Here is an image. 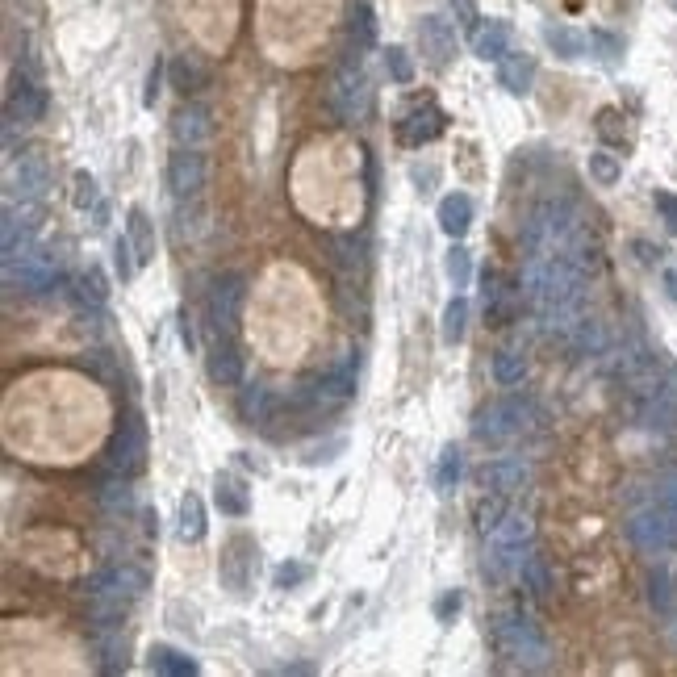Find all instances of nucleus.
<instances>
[{
    "label": "nucleus",
    "instance_id": "1",
    "mask_svg": "<svg viewBox=\"0 0 677 677\" xmlns=\"http://www.w3.org/2000/svg\"><path fill=\"white\" fill-rule=\"evenodd\" d=\"M577 235H581V222H577L573 201H544V205H535V214L523 226V247L527 255H560V251H569Z\"/></svg>",
    "mask_w": 677,
    "mask_h": 677
},
{
    "label": "nucleus",
    "instance_id": "2",
    "mask_svg": "<svg viewBox=\"0 0 677 677\" xmlns=\"http://www.w3.org/2000/svg\"><path fill=\"white\" fill-rule=\"evenodd\" d=\"M494 644L498 652L510 661V665H519V669H544L548 665V640L540 632V623H535L531 615L523 611H506L498 615L494 623Z\"/></svg>",
    "mask_w": 677,
    "mask_h": 677
},
{
    "label": "nucleus",
    "instance_id": "3",
    "mask_svg": "<svg viewBox=\"0 0 677 677\" xmlns=\"http://www.w3.org/2000/svg\"><path fill=\"white\" fill-rule=\"evenodd\" d=\"M356 368H360V352H343V360H335L331 368H322L310 385H301L293 393L297 406L310 410H339L356 398Z\"/></svg>",
    "mask_w": 677,
    "mask_h": 677
},
{
    "label": "nucleus",
    "instance_id": "4",
    "mask_svg": "<svg viewBox=\"0 0 677 677\" xmlns=\"http://www.w3.org/2000/svg\"><path fill=\"white\" fill-rule=\"evenodd\" d=\"M540 418L531 398H519V393H510V398H498L489 402L477 418H473V439L477 443H510L519 439L523 431H531V423Z\"/></svg>",
    "mask_w": 677,
    "mask_h": 677
},
{
    "label": "nucleus",
    "instance_id": "5",
    "mask_svg": "<svg viewBox=\"0 0 677 677\" xmlns=\"http://www.w3.org/2000/svg\"><path fill=\"white\" fill-rule=\"evenodd\" d=\"M143 464H147V423L138 410H126L122 427L113 431L109 448H105V469L134 477V473H143Z\"/></svg>",
    "mask_w": 677,
    "mask_h": 677
},
{
    "label": "nucleus",
    "instance_id": "6",
    "mask_svg": "<svg viewBox=\"0 0 677 677\" xmlns=\"http://www.w3.org/2000/svg\"><path fill=\"white\" fill-rule=\"evenodd\" d=\"M627 540L644 552H677V510L648 502L627 519Z\"/></svg>",
    "mask_w": 677,
    "mask_h": 677
},
{
    "label": "nucleus",
    "instance_id": "7",
    "mask_svg": "<svg viewBox=\"0 0 677 677\" xmlns=\"http://www.w3.org/2000/svg\"><path fill=\"white\" fill-rule=\"evenodd\" d=\"M331 109L339 122H356L364 118L368 109V80H364V55H352L347 51L343 67L335 72V84H331Z\"/></svg>",
    "mask_w": 677,
    "mask_h": 677
},
{
    "label": "nucleus",
    "instance_id": "8",
    "mask_svg": "<svg viewBox=\"0 0 677 677\" xmlns=\"http://www.w3.org/2000/svg\"><path fill=\"white\" fill-rule=\"evenodd\" d=\"M243 297H247V276H243V272L214 276V285H209V297H205V310H209V322H214V331H218V335H230V331L239 326Z\"/></svg>",
    "mask_w": 677,
    "mask_h": 677
},
{
    "label": "nucleus",
    "instance_id": "9",
    "mask_svg": "<svg viewBox=\"0 0 677 677\" xmlns=\"http://www.w3.org/2000/svg\"><path fill=\"white\" fill-rule=\"evenodd\" d=\"M477 485L485 494H515V489L531 485V464L523 456H494L477 469Z\"/></svg>",
    "mask_w": 677,
    "mask_h": 677
},
{
    "label": "nucleus",
    "instance_id": "10",
    "mask_svg": "<svg viewBox=\"0 0 677 677\" xmlns=\"http://www.w3.org/2000/svg\"><path fill=\"white\" fill-rule=\"evenodd\" d=\"M448 130V113H443L435 101H423V105H414L406 118H402V126H398V138H402V147H427V143H435V138Z\"/></svg>",
    "mask_w": 677,
    "mask_h": 677
},
{
    "label": "nucleus",
    "instance_id": "11",
    "mask_svg": "<svg viewBox=\"0 0 677 677\" xmlns=\"http://www.w3.org/2000/svg\"><path fill=\"white\" fill-rule=\"evenodd\" d=\"M418 46H423V59L431 67H448L456 59V30H452V21L439 17V13H427L423 21H418Z\"/></svg>",
    "mask_w": 677,
    "mask_h": 677
},
{
    "label": "nucleus",
    "instance_id": "12",
    "mask_svg": "<svg viewBox=\"0 0 677 677\" xmlns=\"http://www.w3.org/2000/svg\"><path fill=\"white\" fill-rule=\"evenodd\" d=\"M46 193H51V163H46L42 155H21L13 163V180H9V197H21V201H42Z\"/></svg>",
    "mask_w": 677,
    "mask_h": 677
},
{
    "label": "nucleus",
    "instance_id": "13",
    "mask_svg": "<svg viewBox=\"0 0 677 677\" xmlns=\"http://www.w3.org/2000/svg\"><path fill=\"white\" fill-rule=\"evenodd\" d=\"M201 184H205V159L197 155V147H180L168 159V193L176 201H189L201 193Z\"/></svg>",
    "mask_w": 677,
    "mask_h": 677
},
{
    "label": "nucleus",
    "instance_id": "14",
    "mask_svg": "<svg viewBox=\"0 0 677 677\" xmlns=\"http://www.w3.org/2000/svg\"><path fill=\"white\" fill-rule=\"evenodd\" d=\"M485 318L494 322V326H506V322H515L519 314V301H523V289L519 285H510V280H502L498 272H485Z\"/></svg>",
    "mask_w": 677,
    "mask_h": 677
},
{
    "label": "nucleus",
    "instance_id": "15",
    "mask_svg": "<svg viewBox=\"0 0 677 677\" xmlns=\"http://www.w3.org/2000/svg\"><path fill=\"white\" fill-rule=\"evenodd\" d=\"M46 118V92L38 84H30L26 76H13L9 88V126H34Z\"/></svg>",
    "mask_w": 677,
    "mask_h": 677
},
{
    "label": "nucleus",
    "instance_id": "16",
    "mask_svg": "<svg viewBox=\"0 0 677 677\" xmlns=\"http://www.w3.org/2000/svg\"><path fill=\"white\" fill-rule=\"evenodd\" d=\"M205 368H209V381H214V385H239L243 381V356H239V347L230 343L226 335H218V343L209 347Z\"/></svg>",
    "mask_w": 677,
    "mask_h": 677
},
{
    "label": "nucleus",
    "instance_id": "17",
    "mask_svg": "<svg viewBox=\"0 0 677 677\" xmlns=\"http://www.w3.org/2000/svg\"><path fill=\"white\" fill-rule=\"evenodd\" d=\"M498 84L510 92V97H527L535 84V59L527 51H506L498 59Z\"/></svg>",
    "mask_w": 677,
    "mask_h": 677
},
{
    "label": "nucleus",
    "instance_id": "18",
    "mask_svg": "<svg viewBox=\"0 0 677 677\" xmlns=\"http://www.w3.org/2000/svg\"><path fill=\"white\" fill-rule=\"evenodd\" d=\"M435 218H439V230L448 239H464L469 235V226H473V197L469 193H448L439 201Z\"/></svg>",
    "mask_w": 677,
    "mask_h": 677
},
{
    "label": "nucleus",
    "instance_id": "19",
    "mask_svg": "<svg viewBox=\"0 0 677 677\" xmlns=\"http://www.w3.org/2000/svg\"><path fill=\"white\" fill-rule=\"evenodd\" d=\"M214 506L226 519H247L251 515V494L235 473H218L214 477Z\"/></svg>",
    "mask_w": 677,
    "mask_h": 677
},
{
    "label": "nucleus",
    "instance_id": "20",
    "mask_svg": "<svg viewBox=\"0 0 677 677\" xmlns=\"http://www.w3.org/2000/svg\"><path fill=\"white\" fill-rule=\"evenodd\" d=\"M172 138L180 147H201L209 138V109L205 105H180L172 118Z\"/></svg>",
    "mask_w": 677,
    "mask_h": 677
},
{
    "label": "nucleus",
    "instance_id": "21",
    "mask_svg": "<svg viewBox=\"0 0 677 677\" xmlns=\"http://www.w3.org/2000/svg\"><path fill=\"white\" fill-rule=\"evenodd\" d=\"M377 46V17L364 0H356L352 13H347V51L352 55H368Z\"/></svg>",
    "mask_w": 677,
    "mask_h": 677
},
{
    "label": "nucleus",
    "instance_id": "22",
    "mask_svg": "<svg viewBox=\"0 0 677 677\" xmlns=\"http://www.w3.org/2000/svg\"><path fill=\"white\" fill-rule=\"evenodd\" d=\"M510 51V26L506 21H481L473 30V55L485 63H498Z\"/></svg>",
    "mask_w": 677,
    "mask_h": 677
},
{
    "label": "nucleus",
    "instance_id": "23",
    "mask_svg": "<svg viewBox=\"0 0 677 677\" xmlns=\"http://www.w3.org/2000/svg\"><path fill=\"white\" fill-rule=\"evenodd\" d=\"M464 335H469V297L464 293H456L448 306H443V318H439V339L448 343V347H456V343H464Z\"/></svg>",
    "mask_w": 677,
    "mask_h": 677
},
{
    "label": "nucleus",
    "instance_id": "24",
    "mask_svg": "<svg viewBox=\"0 0 677 677\" xmlns=\"http://www.w3.org/2000/svg\"><path fill=\"white\" fill-rule=\"evenodd\" d=\"M531 535H535V523L531 515H523V510H506V519L489 531V544H506V548H523L531 544Z\"/></svg>",
    "mask_w": 677,
    "mask_h": 677
},
{
    "label": "nucleus",
    "instance_id": "25",
    "mask_svg": "<svg viewBox=\"0 0 677 677\" xmlns=\"http://www.w3.org/2000/svg\"><path fill=\"white\" fill-rule=\"evenodd\" d=\"M147 669H151V673H163V677H193L201 665H197L193 657H184V652L168 648V644H155V648L147 652Z\"/></svg>",
    "mask_w": 677,
    "mask_h": 677
},
{
    "label": "nucleus",
    "instance_id": "26",
    "mask_svg": "<svg viewBox=\"0 0 677 677\" xmlns=\"http://www.w3.org/2000/svg\"><path fill=\"white\" fill-rule=\"evenodd\" d=\"M126 235H130V243H134V251H138V264H151V260H155V226H151V218H147L143 205L130 209Z\"/></svg>",
    "mask_w": 677,
    "mask_h": 677
},
{
    "label": "nucleus",
    "instance_id": "27",
    "mask_svg": "<svg viewBox=\"0 0 677 677\" xmlns=\"http://www.w3.org/2000/svg\"><path fill=\"white\" fill-rule=\"evenodd\" d=\"M243 544H247V535H235L230 540V548H226V556H222V581H226V590H235V594H243L247 590V569H251V556H239L243 552Z\"/></svg>",
    "mask_w": 677,
    "mask_h": 677
},
{
    "label": "nucleus",
    "instance_id": "28",
    "mask_svg": "<svg viewBox=\"0 0 677 677\" xmlns=\"http://www.w3.org/2000/svg\"><path fill=\"white\" fill-rule=\"evenodd\" d=\"M105 297H109V280L97 268H88V272H80L72 280V301H76V306L97 310V306H105Z\"/></svg>",
    "mask_w": 677,
    "mask_h": 677
},
{
    "label": "nucleus",
    "instance_id": "29",
    "mask_svg": "<svg viewBox=\"0 0 677 677\" xmlns=\"http://www.w3.org/2000/svg\"><path fill=\"white\" fill-rule=\"evenodd\" d=\"M594 130H598L602 143H611V147H619V151L632 147V134H627V118H623L615 105H606V109L594 113Z\"/></svg>",
    "mask_w": 677,
    "mask_h": 677
},
{
    "label": "nucleus",
    "instance_id": "30",
    "mask_svg": "<svg viewBox=\"0 0 677 677\" xmlns=\"http://www.w3.org/2000/svg\"><path fill=\"white\" fill-rule=\"evenodd\" d=\"M239 414L247 418L251 427H260V423H268V414H272V389L268 385H247L243 393H239Z\"/></svg>",
    "mask_w": 677,
    "mask_h": 677
},
{
    "label": "nucleus",
    "instance_id": "31",
    "mask_svg": "<svg viewBox=\"0 0 677 677\" xmlns=\"http://www.w3.org/2000/svg\"><path fill=\"white\" fill-rule=\"evenodd\" d=\"M168 76H172V88L184 92V97H189V92H197V88H205V80H209L197 55H180V59H172Z\"/></svg>",
    "mask_w": 677,
    "mask_h": 677
},
{
    "label": "nucleus",
    "instance_id": "32",
    "mask_svg": "<svg viewBox=\"0 0 677 677\" xmlns=\"http://www.w3.org/2000/svg\"><path fill=\"white\" fill-rule=\"evenodd\" d=\"M101 506L109 515H130L134 510V489H130V477L122 473H109L105 485H101Z\"/></svg>",
    "mask_w": 677,
    "mask_h": 677
},
{
    "label": "nucleus",
    "instance_id": "33",
    "mask_svg": "<svg viewBox=\"0 0 677 677\" xmlns=\"http://www.w3.org/2000/svg\"><path fill=\"white\" fill-rule=\"evenodd\" d=\"M180 527V540L184 544H197L201 540V535H205V502L197 498V494H184L180 498V519H176Z\"/></svg>",
    "mask_w": 677,
    "mask_h": 677
},
{
    "label": "nucleus",
    "instance_id": "34",
    "mask_svg": "<svg viewBox=\"0 0 677 677\" xmlns=\"http://www.w3.org/2000/svg\"><path fill=\"white\" fill-rule=\"evenodd\" d=\"M460 481H464V452H460V443H443L439 464H435V485L448 494V489H456Z\"/></svg>",
    "mask_w": 677,
    "mask_h": 677
},
{
    "label": "nucleus",
    "instance_id": "35",
    "mask_svg": "<svg viewBox=\"0 0 677 677\" xmlns=\"http://www.w3.org/2000/svg\"><path fill=\"white\" fill-rule=\"evenodd\" d=\"M544 42L552 46V51L560 55V59H581V55H586V42L590 38H581L577 30H569V26H544Z\"/></svg>",
    "mask_w": 677,
    "mask_h": 677
},
{
    "label": "nucleus",
    "instance_id": "36",
    "mask_svg": "<svg viewBox=\"0 0 677 677\" xmlns=\"http://www.w3.org/2000/svg\"><path fill=\"white\" fill-rule=\"evenodd\" d=\"M523 377H527V356H523V352H498V356H494V381H498L502 389L523 385Z\"/></svg>",
    "mask_w": 677,
    "mask_h": 677
},
{
    "label": "nucleus",
    "instance_id": "37",
    "mask_svg": "<svg viewBox=\"0 0 677 677\" xmlns=\"http://www.w3.org/2000/svg\"><path fill=\"white\" fill-rule=\"evenodd\" d=\"M443 272H448V280H452L456 289H469V280H473V255H469V247L452 243L448 255H443Z\"/></svg>",
    "mask_w": 677,
    "mask_h": 677
},
{
    "label": "nucleus",
    "instance_id": "38",
    "mask_svg": "<svg viewBox=\"0 0 677 677\" xmlns=\"http://www.w3.org/2000/svg\"><path fill=\"white\" fill-rule=\"evenodd\" d=\"M569 343L577 347V352H586V356H602V352H606V331H602V322L581 318V326L573 331Z\"/></svg>",
    "mask_w": 677,
    "mask_h": 677
},
{
    "label": "nucleus",
    "instance_id": "39",
    "mask_svg": "<svg viewBox=\"0 0 677 677\" xmlns=\"http://www.w3.org/2000/svg\"><path fill=\"white\" fill-rule=\"evenodd\" d=\"M590 176L602 184V189H615L619 176H623L619 155H611V151H594V155H590Z\"/></svg>",
    "mask_w": 677,
    "mask_h": 677
},
{
    "label": "nucleus",
    "instance_id": "40",
    "mask_svg": "<svg viewBox=\"0 0 677 677\" xmlns=\"http://www.w3.org/2000/svg\"><path fill=\"white\" fill-rule=\"evenodd\" d=\"M519 577H523V586H527L535 598H544V594L552 590V577H548L544 556H527V560H523V569H519Z\"/></svg>",
    "mask_w": 677,
    "mask_h": 677
},
{
    "label": "nucleus",
    "instance_id": "41",
    "mask_svg": "<svg viewBox=\"0 0 677 677\" xmlns=\"http://www.w3.org/2000/svg\"><path fill=\"white\" fill-rule=\"evenodd\" d=\"M147 590V573L143 569H134V565H122V569H113V598H138Z\"/></svg>",
    "mask_w": 677,
    "mask_h": 677
},
{
    "label": "nucleus",
    "instance_id": "42",
    "mask_svg": "<svg viewBox=\"0 0 677 677\" xmlns=\"http://www.w3.org/2000/svg\"><path fill=\"white\" fill-rule=\"evenodd\" d=\"M648 602H652V611H657V615L673 611V581H669L665 569H657V573L648 577Z\"/></svg>",
    "mask_w": 677,
    "mask_h": 677
},
{
    "label": "nucleus",
    "instance_id": "43",
    "mask_svg": "<svg viewBox=\"0 0 677 677\" xmlns=\"http://www.w3.org/2000/svg\"><path fill=\"white\" fill-rule=\"evenodd\" d=\"M101 669H105L109 677L126 673V640H122V636H105V640H101Z\"/></svg>",
    "mask_w": 677,
    "mask_h": 677
},
{
    "label": "nucleus",
    "instance_id": "44",
    "mask_svg": "<svg viewBox=\"0 0 677 677\" xmlns=\"http://www.w3.org/2000/svg\"><path fill=\"white\" fill-rule=\"evenodd\" d=\"M72 184H76V189H72V205H76V209H97V205H101L97 176H92V172H84V168H80Z\"/></svg>",
    "mask_w": 677,
    "mask_h": 677
},
{
    "label": "nucleus",
    "instance_id": "45",
    "mask_svg": "<svg viewBox=\"0 0 677 677\" xmlns=\"http://www.w3.org/2000/svg\"><path fill=\"white\" fill-rule=\"evenodd\" d=\"M502 498H506V494H494V498L485 494V498L477 502V527H481L485 535H489V531H494V527L506 519V502H502Z\"/></svg>",
    "mask_w": 677,
    "mask_h": 677
},
{
    "label": "nucleus",
    "instance_id": "46",
    "mask_svg": "<svg viewBox=\"0 0 677 677\" xmlns=\"http://www.w3.org/2000/svg\"><path fill=\"white\" fill-rule=\"evenodd\" d=\"M134 268H138V251H134L130 235H122L118 243H113V272H118V280L126 285V280L134 276Z\"/></svg>",
    "mask_w": 677,
    "mask_h": 677
},
{
    "label": "nucleus",
    "instance_id": "47",
    "mask_svg": "<svg viewBox=\"0 0 677 677\" xmlns=\"http://www.w3.org/2000/svg\"><path fill=\"white\" fill-rule=\"evenodd\" d=\"M648 502H661V506H673L677 510V469H665L652 477V489H648Z\"/></svg>",
    "mask_w": 677,
    "mask_h": 677
},
{
    "label": "nucleus",
    "instance_id": "48",
    "mask_svg": "<svg viewBox=\"0 0 677 677\" xmlns=\"http://www.w3.org/2000/svg\"><path fill=\"white\" fill-rule=\"evenodd\" d=\"M590 46L598 51V59H602V63H611V67L623 59V42H619L611 30H590Z\"/></svg>",
    "mask_w": 677,
    "mask_h": 677
},
{
    "label": "nucleus",
    "instance_id": "49",
    "mask_svg": "<svg viewBox=\"0 0 677 677\" xmlns=\"http://www.w3.org/2000/svg\"><path fill=\"white\" fill-rule=\"evenodd\" d=\"M306 577H310V565H301V560H285V565L272 573V586H276V590H293V586H301Z\"/></svg>",
    "mask_w": 677,
    "mask_h": 677
},
{
    "label": "nucleus",
    "instance_id": "50",
    "mask_svg": "<svg viewBox=\"0 0 677 677\" xmlns=\"http://www.w3.org/2000/svg\"><path fill=\"white\" fill-rule=\"evenodd\" d=\"M385 67H389V76L398 80V84L414 80V63H410V55L402 51V46H389V51H385Z\"/></svg>",
    "mask_w": 677,
    "mask_h": 677
},
{
    "label": "nucleus",
    "instance_id": "51",
    "mask_svg": "<svg viewBox=\"0 0 677 677\" xmlns=\"http://www.w3.org/2000/svg\"><path fill=\"white\" fill-rule=\"evenodd\" d=\"M80 364H84V368L92 372V377H101V381H109V385H118V381H122V372L113 368L109 352H88V356H84Z\"/></svg>",
    "mask_w": 677,
    "mask_h": 677
},
{
    "label": "nucleus",
    "instance_id": "52",
    "mask_svg": "<svg viewBox=\"0 0 677 677\" xmlns=\"http://www.w3.org/2000/svg\"><path fill=\"white\" fill-rule=\"evenodd\" d=\"M331 251H335V264H339V268H356V264H360V243H356L352 235H339V239L331 243Z\"/></svg>",
    "mask_w": 677,
    "mask_h": 677
},
{
    "label": "nucleus",
    "instance_id": "53",
    "mask_svg": "<svg viewBox=\"0 0 677 677\" xmlns=\"http://www.w3.org/2000/svg\"><path fill=\"white\" fill-rule=\"evenodd\" d=\"M460 606H464V590H443L439 602H435V619L439 623H452L460 615Z\"/></svg>",
    "mask_w": 677,
    "mask_h": 677
},
{
    "label": "nucleus",
    "instance_id": "54",
    "mask_svg": "<svg viewBox=\"0 0 677 677\" xmlns=\"http://www.w3.org/2000/svg\"><path fill=\"white\" fill-rule=\"evenodd\" d=\"M652 205H657V214H661V222H665L669 235H677V197L665 193V189H657V193H652Z\"/></svg>",
    "mask_w": 677,
    "mask_h": 677
},
{
    "label": "nucleus",
    "instance_id": "55",
    "mask_svg": "<svg viewBox=\"0 0 677 677\" xmlns=\"http://www.w3.org/2000/svg\"><path fill=\"white\" fill-rule=\"evenodd\" d=\"M163 72H168V67H163V59H155V63H151V72H147V88H143V105H147V109H155V101H159Z\"/></svg>",
    "mask_w": 677,
    "mask_h": 677
},
{
    "label": "nucleus",
    "instance_id": "56",
    "mask_svg": "<svg viewBox=\"0 0 677 677\" xmlns=\"http://www.w3.org/2000/svg\"><path fill=\"white\" fill-rule=\"evenodd\" d=\"M448 9L456 13L460 26H469V30H477V26H481V17H477V0H448Z\"/></svg>",
    "mask_w": 677,
    "mask_h": 677
},
{
    "label": "nucleus",
    "instance_id": "57",
    "mask_svg": "<svg viewBox=\"0 0 677 677\" xmlns=\"http://www.w3.org/2000/svg\"><path fill=\"white\" fill-rule=\"evenodd\" d=\"M335 452H343V439H331V443H322V448L306 452V464H326V460H335Z\"/></svg>",
    "mask_w": 677,
    "mask_h": 677
},
{
    "label": "nucleus",
    "instance_id": "58",
    "mask_svg": "<svg viewBox=\"0 0 677 677\" xmlns=\"http://www.w3.org/2000/svg\"><path fill=\"white\" fill-rule=\"evenodd\" d=\"M435 176H439L435 168H427V172H423V168H414V172H410V180H414V184H423V193H431V184H435Z\"/></svg>",
    "mask_w": 677,
    "mask_h": 677
},
{
    "label": "nucleus",
    "instance_id": "59",
    "mask_svg": "<svg viewBox=\"0 0 677 677\" xmlns=\"http://www.w3.org/2000/svg\"><path fill=\"white\" fill-rule=\"evenodd\" d=\"M180 339H184V347H189V352L197 347V335H193V326H189V314L180 318Z\"/></svg>",
    "mask_w": 677,
    "mask_h": 677
},
{
    "label": "nucleus",
    "instance_id": "60",
    "mask_svg": "<svg viewBox=\"0 0 677 677\" xmlns=\"http://www.w3.org/2000/svg\"><path fill=\"white\" fill-rule=\"evenodd\" d=\"M280 673H314V665H285Z\"/></svg>",
    "mask_w": 677,
    "mask_h": 677
},
{
    "label": "nucleus",
    "instance_id": "61",
    "mask_svg": "<svg viewBox=\"0 0 677 677\" xmlns=\"http://www.w3.org/2000/svg\"><path fill=\"white\" fill-rule=\"evenodd\" d=\"M581 5H586V0H565V9H569V13H581Z\"/></svg>",
    "mask_w": 677,
    "mask_h": 677
}]
</instances>
